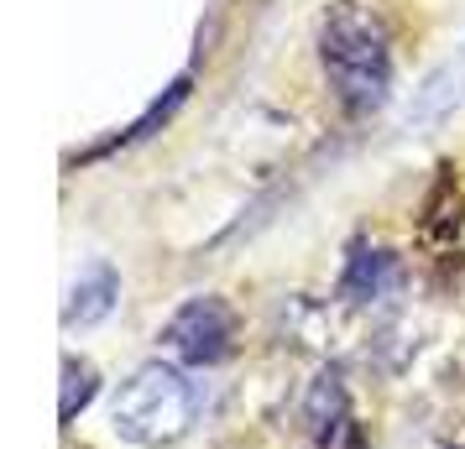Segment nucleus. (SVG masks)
I'll use <instances>...</instances> for the list:
<instances>
[{
  "label": "nucleus",
  "instance_id": "6",
  "mask_svg": "<svg viewBox=\"0 0 465 449\" xmlns=\"http://www.w3.org/2000/svg\"><path fill=\"white\" fill-rule=\"evenodd\" d=\"M398 282V267H392V257L387 251H366L361 246L356 257H351V267H345V282H340V293L351 303H377L387 288Z\"/></svg>",
  "mask_w": 465,
  "mask_h": 449
},
{
  "label": "nucleus",
  "instance_id": "7",
  "mask_svg": "<svg viewBox=\"0 0 465 449\" xmlns=\"http://www.w3.org/2000/svg\"><path fill=\"white\" fill-rule=\"evenodd\" d=\"M94 392H100V376H94V366H89V361H74V356H68V361H64V397H58V418L68 424L79 407H89V397H94Z\"/></svg>",
  "mask_w": 465,
  "mask_h": 449
},
{
  "label": "nucleus",
  "instance_id": "4",
  "mask_svg": "<svg viewBox=\"0 0 465 449\" xmlns=\"http://www.w3.org/2000/svg\"><path fill=\"white\" fill-rule=\"evenodd\" d=\"M303 424H309V434H314L319 449H335V439L345 434L351 407H345V382H340L335 371H319L314 376L309 397H303Z\"/></svg>",
  "mask_w": 465,
  "mask_h": 449
},
{
  "label": "nucleus",
  "instance_id": "2",
  "mask_svg": "<svg viewBox=\"0 0 465 449\" xmlns=\"http://www.w3.org/2000/svg\"><path fill=\"white\" fill-rule=\"evenodd\" d=\"M324 68L335 79L340 100L351 110H371L387 94V37L371 11L361 5H340L330 26H324Z\"/></svg>",
  "mask_w": 465,
  "mask_h": 449
},
{
  "label": "nucleus",
  "instance_id": "5",
  "mask_svg": "<svg viewBox=\"0 0 465 449\" xmlns=\"http://www.w3.org/2000/svg\"><path fill=\"white\" fill-rule=\"evenodd\" d=\"M115 293H121V282H115V272L110 267H89L84 278L68 288V303H64V324L74 329V324H100L115 308Z\"/></svg>",
  "mask_w": 465,
  "mask_h": 449
},
{
  "label": "nucleus",
  "instance_id": "3",
  "mask_svg": "<svg viewBox=\"0 0 465 449\" xmlns=\"http://www.w3.org/2000/svg\"><path fill=\"white\" fill-rule=\"evenodd\" d=\"M231 329H235V319L220 298H189L168 319L163 340H168V350L183 366H214L231 350Z\"/></svg>",
  "mask_w": 465,
  "mask_h": 449
},
{
  "label": "nucleus",
  "instance_id": "1",
  "mask_svg": "<svg viewBox=\"0 0 465 449\" xmlns=\"http://www.w3.org/2000/svg\"><path fill=\"white\" fill-rule=\"evenodd\" d=\"M110 418H115V428H121L126 439H136V444H173V439H183L193 428V418H199V392H193V382L178 366L152 361V366H142L131 382H121Z\"/></svg>",
  "mask_w": 465,
  "mask_h": 449
}]
</instances>
